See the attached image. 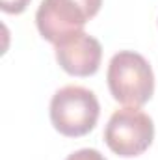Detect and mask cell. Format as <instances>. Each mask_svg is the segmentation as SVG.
<instances>
[{
    "label": "cell",
    "instance_id": "6da1fadb",
    "mask_svg": "<svg viewBox=\"0 0 158 160\" xmlns=\"http://www.w3.org/2000/svg\"><path fill=\"white\" fill-rule=\"evenodd\" d=\"M106 80L112 97L126 106L140 108L155 93L153 69L149 62L134 50H121L112 56Z\"/></svg>",
    "mask_w": 158,
    "mask_h": 160
},
{
    "label": "cell",
    "instance_id": "7a4b0ae2",
    "mask_svg": "<svg viewBox=\"0 0 158 160\" xmlns=\"http://www.w3.org/2000/svg\"><path fill=\"white\" fill-rule=\"evenodd\" d=\"M101 106L97 95L82 86H65L52 95L50 121L54 128L69 138H80L97 125Z\"/></svg>",
    "mask_w": 158,
    "mask_h": 160
},
{
    "label": "cell",
    "instance_id": "3957f363",
    "mask_svg": "<svg viewBox=\"0 0 158 160\" xmlns=\"http://www.w3.org/2000/svg\"><path fill=\"white\" fill-rule=\"evenodd\" d=\"M155 140L153 119L136 106L116 110L104 128L106 145L123 158L140 157Z\"/></svg>",
    "mask_w": 158,
    "mask_h": 160
},
{
    "label": "cell",
    "instance_id": "277c9868",
    "mask_svg": "<svg viewBox=\"0 0 158 160\" xmlns=\"http://www.w3.org/2000/svg\"><path fill=\"white\" fill-rule=\"evenodd\" d=\"M87 21L89 19L86 11L75 0H41L36 13L39 34L54 45L77 32H82Z\"/></svg>",
    "mask_w": 158,
    "mask_h": 160
},
{
    "label": "cell",
    "instance_id": "5b68a950",
    "mask_svg": "<svg viewBox=\"0 0 158 160\" xmlns=\"http://www.w3.org/2000/svg\"><path fill=\"white\" fill-rule=\"evenodd\" d=\"M102 47L93 36L77 32L56 45V60L60 67L73 77H91L99 71Z\"/></svg>",
    "mask_w": 158,
    "mask_h": 160
},
{
    "label": "cell",
    "instance_id": "8992f818",
    "mask_svg": "<svg viewBox=\"0 0 158 160\" xmlns=\"http://www.w3.org/2000/svg\"><path fill=\"white\" fill-rule=\"evenodd\" d=\"M28 4H30V0H0V8H2V11H6V13H13V15L22 13V11L28 8Z\"/></svg>",
    "mask_w": 158,
    "mask_h": 160
},
{
    "label": "cell",
    "instance_id": "52a82bcc",
    "mask_svg": "<svg viewBox=\"0 0 158 160\" xmlns=\"http://www.w3.org/2000/svg\"><path fill=\"white\" fill-rule=\"evenodd\" d=\"M65 160H106L104 155H101L97 149H80L69 155Z\"/></svg>",
    "mask_w": 158,
    "mask_h": 160
},
{
    "label": "cell",
    "instance_id": "ba28073f",
    "mask_svg": "<svg viewBox=\"0 0 158 160\" xmlns=\"http://www.w3.org/2000/svg\"><path fill=\"white\" fill-rule=\"evenodd\" d=\"M77 4H78L80 8L86 11V15H87V19H91V17H95L97 13H99V9H101V6H102V0H75Z\"/></svg>",
    "mask_w": 158,
    "mask_h": 160
}]
</instances>
